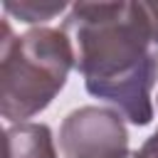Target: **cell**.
Wrapping results in <instances>:
<instances>
[{
  "label": "cell",
  "instance_id": "obj_1",
  "mask_svg": "<svg viewBox=\"0 0 158 158\" xmlns=\"http://www.w3.org/2000/svg\"><path fill=\"white\" fill-rule=\"evenodd\" d=\"M74 69L91 96L109 101L133 126L153 118L158 49L141 2H77L62 25Z\"/></svg>",
  "mask_w": 158,
  "mask_h": 158
},
{
  "label": "cell",
  "instance_id": "obj_2",
  "mask_svg": "<svg viewBox=\"0 0 158 158\" xmlns=\"http://www.w3.org/2000/svg\"><path fill=\"white\" fill-rule=\"evenodd\" d=\"M74 67V49L64 30L32 27L15 37L7 20L0 40V114L7 121L44 111L64 89Z\"/></svg>",
  "mask_w": 158,
  "mask_h": 158
},
{
  "label": "cell",
  "instance_id": "obj_3",
  "mask_svg": "<svg viewBox=\"0 0 158 158\" xmlns=\"http://www.w3.org/2000/svg\"><path fill=\"white\" fill-rule=\"evenodd\" d=\"M64 158H128V131L123 116L104 106H79L59 126Z\"/></svg>",
  "mask_w": 158,
  "mask_h": 158
},
{
  "label": "cell",
  "instance_id": "obj_4",
  "mask_svg": "<svg viewBox=\"0 0 158 158\" xmlns=\"http://www.w3.org/2000/svg\"><path fill=\"white\" fill-rule=\"evenodd\" d=\"M5 158H59L47 123H15L5 131Z\"/></svg>",
  "mask_w": 158,
  "mask_h": 158
},
{
  "label": "cell",
  "instance_id": "obj_5",
  "mask_svg": "<svg viewBox=\"0 0 158 158\" xmlns=\"http://www.w3.org/2000/svg\"><path fill=\"white\" fill-rule=\"evenodd\" d=\"M7 15H15L20 22L35 25V22H47L64 12V2H35V0H20V2H5L2 5Z\"/></svg>",
  "mask_w": 158,
  "mask_h": 158
},
{
  "label": "cell",
  "instance_id": "obj_6",
  "mask_svg": "<svg viewBox=\"0 0 158 158\" xmlns=\"http://www.w3.org/2000/svg\"><path fill=\"white\" fill-rule=\"evenodd\" d=\"M141 5H143V12L148 17V25H151L153 42L158 44V2H141Z\"/></svg>",
  "mask_w": 158,
  "mask_h": 158
},
{
  "label": "cell",
  "instance_id": "obj_7",
  "mask_svg": "<svg viewBox=\"0 0 158 158\" xmlns=\"http://www.w3.org/2000/svg\"><path fill=\"white\" fill-rule=\"evenodd\" d=\"M133 156L136 158H158V131L151 138H146V143L138 151H133Z\"/></svg>",
  "mask_w": 158,
  "mask_h": 158
},
{
  "label": "cell",
  "instance_id": "obj_8",
  "mask_svg": "<svg viewBox=\"0 0 158 158\" xmlns=\"http://www.w3.org/2000/svg\"><path fill=\"white\" fill-rule=\"evenodd\" d=\"M128 158H136V156H133V153H131V156H128Z\"/></svg>",
  "mask_w": 158,
  "mask_h": 158
},
{
  "label": "cell",
  "instance_id": "obj_9",
  "mask_svg": "<svg viewBox=\"0 0 158 158\" xmlns=\"http://www.w3.org/2000/svg\"><path fill=\"white\" fill-rule=\"evenodd\" d=\"M156 101H158V99H156Z\"/></svg>",
  "mask_w": 158,
  "mask_h": 158
}]
</instances>
